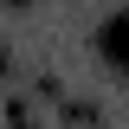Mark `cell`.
I'll list each match as a JSON object with an SVG mask.
<instances>
[{
	"label": "cell",
	"instance_id": "obj_1",
	"mask_svg": "<svg viewBox=\"0 0 129 129\" xmlns=\"http://www.w3.org/2000/svg\"><path fill=\"white\" fill-rule=\"evenodd\" d=\"M97 45H103V58H116V64L129 71V7H123V13H110L103 26H97Z\"/></svg>",
	"mask_w": 129,
	"mask_h": 129
},
{
	"label": "cell",
	"instance_id": "obj_2",
	"mask_svg": "<svg viewBox=\"0 0 129 129\" xmlns=\"http://www.w3.org/2000/svg\"><path fill=\"white\" fill-rule=\"evenodd\" d=\"M7 58H13V52H7V45H0V78H7Z\"/></svg>",
	"mask_w": 129,
	"mask_h": 129
}]
</instances>
